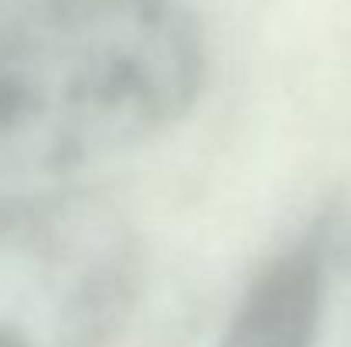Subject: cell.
I'll return each instance as SVG.
<instances>
[{"instance_id": "obj_1", "label": "cell", "mask_w": 351, "mask_h": 347, "mask_svg": "<svg viewBox=\"0 0 351 347\" xmlns=\"http://www.w3.org/2000/svg\"><path fill=\"white\" fill-rule=\"evenodd\" d=\"M205 75L184 0H38L0 21V194L147 146L195 110Z\"/></svg>"}, {"instance_id": "obj_2", "label": "cell", "mask_w": 351, "mask_h": 347, "mask_svg": "<svg viewBox=\"0 0 351 347\" xmlns=\"http://www.w3.org/2000/svg\"><path fill=\"white\" fill-rule=\"evenodd\" d=\"M143 293V245L106 198L0 194V347H113Z\"/></svg>"}, {"instance_id": "obj_3", "label": "cell", "mask_w": 351, "mask_h": 347, "mask_svg": "<svg viewBox=\"0 0 351 347\" xmlns=\"http://www.w3.org/2000/svg\"><path fill=\"white\" fill-rule=\"evenodd\" d=\"M331 245L311 235L276 252L252 276L226 324L219 347H317L328 303Z\"/></svg>"}, {"instance_id": "obj_4", "label": "cell", "mask_w": 351, "mask_h": 347, "mask_svg": "<svg viewBox=\"0 0 351 347\" xmlns=\"http://www.w3.org/2000/svg\"><path fill=\"white\" fill-rule=\"evenodd\" d=\"M31 3H38V0H0V21H7V17L21 14V10H24V7H31Z\"/></svg>"}]
</instances>
